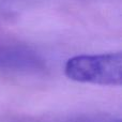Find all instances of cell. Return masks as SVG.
Here are the masks:
<instances>
[{
	"label": "cell",
	"instance_id": "6da1fadb",
	"mask_svg": "<svg viewBox=\"0 0 122 122\" xmlns=\"http://www.w3.org/2000/svg\"><path fill=\"white\" fill-rule=\"evenodd\" d=\"M64 74L71 80L82 84L120 87L122 84V54L79 55L70 58Z\"/></svg>",
	"mask_w": 122,
	"mask_h": 122
},
{
	"label": "cell",
	"instance_id": "7a4b0ae2",
	"mask_svg": "<svg viewBox=\"0 0 122 122\" xmlns=\"http://www.w3.org/2000/svg\"><path fill=\"white\" fill-rule=\"evenodd\" d=\"M43 62L33 51L20 46L0 44V69L40 70Z\"/></svg>",
	"mask_w": 122,
	"mask_h": 122
},
{
	"label": "cell",
	"instance_id": "3957f363",
	"mask_svg": "<svg viewBox=\"0 0 122 122\" xmlns=\"http://www.w3.org/2000/svg\"><path fill=\"white\" fill-rule=\"evenodd\" d=\"M64 122H103L102 120H97V119H76V120H70V121H64Z\"/></svg>",
	"mask_w": 122,
	"mask_h": 122
}]
</instances>
